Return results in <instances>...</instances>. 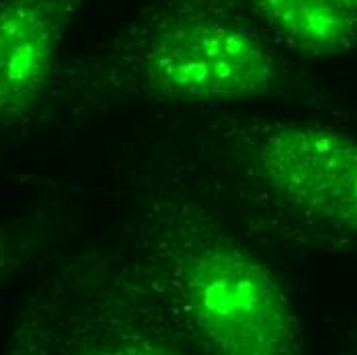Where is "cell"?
Returning <instances> with one entry per match:
<instances>
[{"instance_id": "cell-4", "label": "cell", "mask_w": 357, "mask_h": 355, "mask_svg": "<svg viewBox=\"0 0 357 355\" xmlns=\"http://www.w3.org/2000/svg\"><path fill=\"white\" fill-rule=\"evenodd\" d=\"M84 0H0V136L43 99Z\"/></svg>"}, {"instance_id": "cell-7", "label": "cell", "mask_w": 357, "mask_h": 355, "mask_svg": "<svg viewBox=\"0 0 357 355\" xmlns=\"http://www.w3.org/2000/svg\"><path fill=\"white\" fill-rule=\"evenodd\" d=\"M339 2H343L345 6H349V8L357 10V0H339Z\"/></svg>"}, {"instance_id": "cell-5", "label": "cell", "mask_w": 357, "mask_h": 355, "mask_svg": "<svg viewBox=\"0 0 357 355\" xmlns=\"http://www.w3.org/2000/svg\"><path fill=\"white\" fill-rule=\"evenodd\" d=\"M265 21L296 50L328 56L351 47L357 10L339 0H255Z\"/></svg>"}, {"instance_id": "cell-3", "label": "cell", "mask_w": 357, "mask_h": 355, "mask_svg": "<svg viewBox=\"0 0 357 355\" xmlns=\"http://www.w3.org/2000/svg\"><path fill=\"white\" fill-rule=\"evenodd\" d=\"M255 169L289 210L357 234V140L314 123H282L255 146Z\"/></svg>"}, {"instance_id": "cell-1", "label": "cell", "mask_w": 357, "mask_h": 355, "mask_svg": "<svg viewBox=\"0 0 357 355\" xmlns=\"http://www.w3.org/2000/svg\"><path fill=\"white\" fill-rule=\"evenodd\" d=\"M195 333L220 354L287 355L302 347L298 315L271 271L230 245L204 243L175 263Z\"/></svg>"}, {"instance_id": "cell-6", "label": "cell", "mask_w": 357, "mask_h": 355, "mask_svg": "<svg viewBox=\"0 0 357 355\" xmlns=\"http://www.w3.org/2000/svg\"><path fill=\"white\" fill-rule=\"evenodd\" d=\"M27 249L29 243L23 239V232H19L15 226H0V284L15 267H19L21 257Z\"/></svg>"}, {"instance_id": "cell-2", "label": "cell", "mask_w": 357, "mask_h": 355, "mask_svg": "<svg viewBox=\"0 0 357 355\" xmlns=\"http://www.w3.org/2000/svg\"><path fill=\"white\" fill-rule=\"evenodd\" d=\"M144 84L173 101L230 103L265 95L275 84V60L245 27L208 15L160 25L138 56Z\"/></svg>"}]
</instances>
